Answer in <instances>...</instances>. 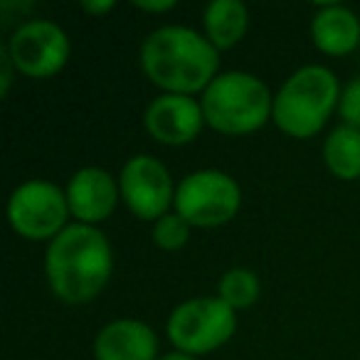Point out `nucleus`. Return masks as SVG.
Instances as JSON below:
<instances>
[{
    "label": "nucleus",
    "mask_w": 360,
    "mask_h": 360,
    "mask_svg": "<svg viewBox=\"0 0 360 360\" xmlns=\"http://www.w3.org/2000/svg\"><path fill=\"white\" fill-rule=\"evenodd\" d=\"M111 271V245L91 225H67L45 252L47 284L65 304H89L109 284Z\"/></svg>",
    "instance_id": "obj_1"
},
{
    "label": "nucleus",
    "mask_w": 360,
    "mask_h": 360,
    "mask_svg": "<svg viewBox=\"0 0 360 360\" xmlns=\"http://www.w3.org/2000/svg\"><path fill=\"white\" fill-rule=\"evenodd\" d=\"M141 67L165 94L193 96L195 91H205L217 77L220 50L191 27L165 25L143 40Z\"/></svg>",
    "instance_id": "obj_2"
},
{
    "label": "nucleus",
    "mask_w": 360,
    "mask_h": 360,
    "mask_svg": "<svg viewBox=\"0 0 360 360\" xmlns=\"http://www.w3.org/2000/svg\"><path fill=\"white\" fill-rule=\"evenodd\" d=\"M335 104H340V86L328 67L309 65L296 70L274 96L271 121L291 139H311L326 126Z\"/></svg>",
    "instance_id": "obj_3"
},
{
    "label": "nucleus",
    "mask_w": 360,
    "mask_h": 360,
    "mask_svg": "<svg viewBox=\"0 0 360 360\" xmlns=\"http://www.w3.org/2000/svg\"><path fill=\"white\" fill-rule=\"evenodd\" d=\"M200 106L210 129L227 136H245L271 119L274 96L259 77L250 72H225L202 91Z\"/></svg>",
    "instance_id": "obj_4"
},
{
    "label": "nucleus",
    "mask_w": 360,
    "mask_h": 360,
    "mask_svg": "<svg viewBox=\"0 0 360 360\" xmlns=\"http://www.w3.org/2000/svg\"><path fill=\"white\" fill-rule=\"evenodd\" d=\"M237 328L235 309L217 296L183 301L168 319V338L180 353L205 355L232 338Z\"/></svg>",
    "instance_id": "obj_5"
},
{
    "label": "nucleus",
    "mask_w": 360,
    "mask_h": 360,
    "mask_svg": "<svg viewBox=\"0 0 360 360\" xmlns=\"http://www.w3.org/2000/svg\"><path fill=\"white\" fill-rule=\"evenodd\" d=\"M173 205L191 227H220L237 215L242 191L222 170H198L178 183Z\"/></svg>",
    "instance_id": "obj_6"
},
{
    "label": "nucleus",
    "mask_w": 360,
    "mask_h": 360,
    "mask_svg": "<svg viewBox=\"0 0 360 360\" xmlns=\"http://www.w3.org/2000/svg\"><path fill=\"white\" fill-rule=\"evenodd\" d=\"M67 193L50 180H25L8 200V222L15 235L30 242L55 240L70 217Z\"/></svg>",
    "instance_id": "obj_7"
},
{
    "label": "nucleus",
    "mask_w": 360,
    "mask_h": 360,
    "mask_svg": "<svg viewBox=\"0 0 360 360\" xmlns=\"http://www.w3.org/2000/svg\"><path fill=\"white\" fill-rule=\"evenodd\" d=\"M8 57L20 75L47 79L65 70L70 60V37L52 20H27L13 32Z\"/></svg>",
    "instance_id": "obj_8"
},
{
    "label": "nucleus",
    "mask_w": 360,
    "mask_h": 360,
    "mask_svg": "<svg viewBox=\"0 0 360 360\" xmlns=\"http://www.w3.org/2000/svg\"><path fill=\"white\" fill-rule=\"evenodd\" d=\"M119 191L126 207L146 222H158L175 202L168 168L153 155H134L126 160L119 175Z\"/></svg>",
    "instance_id": "obj_9"
},
{
    "label": "nucleus",
    "mask_w": 360,
    "mask_h": 360,
    "mask_svg": "<svg viewBox=\"0 0 360 360\" xmlns=\"http://www.w3.org/2000/svg\"><path fill=\"white\" fill-rule=\"evenodd\" d=\"M146 131L163 146H186L198 139L205 126L202 106L193 96L160 94L143 116Z\"/></svg>",
    "instance_id": "obj_10"
},
{
    "label": "nucleus",
    "mask_w": 360,
    "mask_h": 360,
    "mask_svg": "<svg viewBox=\"0 0 360 360\" xmlns=\"http://www.w3.org/2000/svg\"><path fill=\"white\" fill-rule=\"evenodd\" d=\"M67 202L70 212L82 222L91 225L104 222L111 217L116 202H119V183L104 168H82L67 183Z\"/></svg>",
    "instance_id": "obj_11"
},
{
    "label": "nucleus",
    "mask_w": 360,
    "mask_h": 360,
    "mask_svg": "<svg viewBox=\"0 0 360 360\" xmlns=\"http://www.w3.org/2000/svg\"><path fill=\"white\" fill-rule=\"evenodd\" d=\"M96 360H158V335L143 321L119 319L94 338Z\"/></svg>",
    "instance_id": "obj_12"
},
{
    "label": "nucleus",
    "mask_w": 360,
    "mask_h": 360,
    "mask_svg": "<svg viewBox=\"0 0 360 360\" xmlns=\"http://www.w3.org/2000/svg\"><path fill=\"white\" fill-rule=\"evenodd\" d=\"M311 40L323 55L343 57L360 45V20L345 6H321L311 20Z\"/></svg>",
    "instance_id": "obj_13"
},
{
    "label": "nucleus",
    "mask_w": 360,
    "mask_h": 360,
    "mask_svg": "<svg viewBox=\"0 0 360 360\" xmlns=\"http://www.w3.org/2000/svg\"><path fill=\"white\" fill-rule=\"evenodd\" d=\"M205 37L215 50H230L245 37L250 25V13L240 0H212L202 15Z\"/></svg>",
    "instance_id": "obj_14"
},
{
    "label": "nucleus",
    "mask_w": 360,
    "mask_h": 360,
    "mask_svg": "<svg viewBox=\"0 0 360 360\" xmlns=\"http://www.w3.org/2000/svg\"><path fill=\"white\" fill-rule=\"evenodd\" d=\"M323 160L338 180L360 178V131L348 124L330 131L323 143Z\"/></svg>",
    "instance_id": "obj_15"
},
{
    "label": "nucleus",
    "mask_w": 360,
    "mask_h": 360,
    "mask_svg": "<svg viewBox=\"0 0 360 360\" xmlns=\"http://www.w3.org/2000/svg\"><path fill=\"white\" fill-rule=\"evenodd\" d=\"M217 299L235 311L250 309L259 299V279L252 269H242V266L225 271L217 284Z\"/></svg>",
    "instance_id": "obj_16"
},
{
    "label": "nucleus",
    "mask_w": 360,
    "mask_h": 360,
    "mask_svg": "<svg viewBox=\"0 0 360 360\" xmlns=\"http://www.w3.org/2000/svg\"><path fill=\"white\" fill-rule=\"evenodd\" d=\"M191 237V225H188L178 212H168L158 222H153V242L160 250H180Z\"/></svg>",
    "instance_id": "obj_17"
},
{
    "label": "nucleus",
    "mask_w": 360,
    "mask_h": 360,
    "mask_svg": "<svg viewBox=\"0 0 360 360\" xmlns=\"http://www.w3.org/2000/svg\"><path fill=\"white\" fill-rule=\"evenodd\" d=\"M338 109H340V116L345 119V124L360 131V77L345 86V91L340 94Z\"/></svg>",
    "instance_id": "obj_18"
},
{
    "label": "nucleus",
    "mask_w": 360,
    "mask_h": 360,
    "mask_svg": "<svg viewBox=\"0 0 360 360\" xmlns=\"http://www.w3.org/2000/svg\"><path fill=\"white\" fill-rule=\"evenodd\" d=\"M134 8H139V11H146V13H168L175 8V0H136Z\"/></svg>",
    "instance_id": "obj_19"
},
{
    "label": "nucleus",
    "mask_w": 360,
    "mask_h": 360,
    "mask_svg": "<svg viewBox=\"0 0 360 360\" xmlns=\"http://www.w3.org/2000/svg\"><path fill=\"white\" fill-rule=\"evenodd\" d=\"M82 8H84L86 13H91V15H106L109 11H114V3H111V0H99V3H96V0H84Z\"/></svg>",
    "instance_id": "obj_20"
},
{
    "label": "nucleus",
    "mask_w": 360,
    "mask_h": 360,
    "mask_svg": "<svg viewBox=\"0 0 360 360\" xmlns=\"http://www.w3.org/2000/svg\"><path fill=\"white\" fill-rule=\"evenodd\" d=\"M158 360H198V358H195V355L180 353V350H173V353L163 355V358H158Z\"/></svg>",
    "instance_id": "obj_21"
}]
</instances>
